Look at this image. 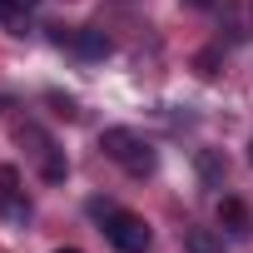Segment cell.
Segmentation results:
<instances>
[{
	"label": "cell",
	"instance_id": "1",
	"mask_svg": "<svg viewBox=\"0 0 253 253\" xmlns=\"http://www.w3.org/2000/svg\"><path fill=\"white\" fill-rule=\"evenodd\" d=\"M99 149H104L124 174H134V179H149V174L159 169L154 144H149L144 134H134V129H124V124H114V129H104V134H99Z\"/></svg>",
	"mask_w": 253,
	"mask_h": 253
},
{
	"label": "cell",
	"instance_id": "2",
	"mask_svg": "<svg viewBox=\"0 0 253 253\" xmlns=\"http://www.w3.org/2000/svg\"><path fill=\"white\" fill-rule=\"evenodd\" d=\"M104 233H109V243H114L119 253H149V248H154V228H149L139 213H129V209H109Z\"/></svg>",
	"mask_w": 253,
	"mask_h": 253
},
{
	"label": "cell",
	"instance_id": "3",
	"mask_svg": "<svg viewBox=\"0 0 253 253\" xmlns=\"http://www.w3.org/2000/svg\"><path fill=\"white\" fill-rule=\"evenodd\" d=\"M20 144H30V154H35V164H40V179H45V184H65L70 164H65V154L55 149V139H50L45 129H35V124H20Z\"/></svg>",
	"mask_w": 253,
	"mask_h": 253
},
{
	"label": "cell",
	"instance_id": "4",
	"mask_svg": "<svg viewBox=\"0 0 253 253\" xmlns=\"http://www.w3.org/2000/svg\"><path fill=\"white\" fill-rule=\"evenodd\" d=\"M0 218L5 223H30V194L20 184V169L15 164H0Z\"/></svg>",
	"mask_w": 253,
	"mask_h": 253
},
{
	"label": "cell",
	"instance_id": "5",
	"mask_svg": "<svg viewBox=\"0 0 253 253\" xmlns=\"http://www.w3.org/2000/svg\"><path fill=\"white\" fill-rule=\"evenodd\" d=\"M55 40H60V45H70L80 60H104V55L114 50V40H109L99 25H80V30H70V35H65V30H55Z\"/></svg>",
	"mask_w": 253,
	"mask_h": 253
},
{
	"label": "cell",
	"instance_id": "6",
	"mask_svg": "<svg viewBox=\"0 0 253 253\" xmlns=\"http://www.w3.org/2000/svg\"><path fill=\"white\" fill-rule=\"evenodd\" d=\"M194 174H199V184L218 189V184H223V174H228V159H223L218 149H199V154H194Z\"/></svg>",
	"mask_w": 253,
	"mask_h": 253
},
{
	"label": "cell",
	"instance_id": "7",
	"mask_svg": "<svg viewBox=\"0 0 253 253\" xmlns=\"http://www.w3.org/2000/svg\"><path fill=\"white\" fill-rule=\"evenodd\" d=\"M218 223H223L228 233H238V238H243V233L253 228V213H248V204H243V199H218Z\"/></svg>",
	"mask_w": 253,
	"mask_h": 253
},
{
	"label": "cell",
	"instance_id": "8",
	"mask_svg": "<svg viewBox=\"0 0 253 253\" xmlns=\"http://www.w3.org/2000/svg\"><path fill=\"white\" fill-rule=\"evenodd\" d=\"M184 253H223V238L213 228H184Z\"/></svg>",
	"mask_w": 253,
	"mask_h": 253
},
{
	"label": "cell",
	"instance_id": "9",
	"mask_svg": "<svg viewBox=\"0 0 253 253\" xmlns=\"http://www.w3.org/2000/svg\"><path fill=\"white\" fill-rule=\"evenodd\" d=\"M218 60H223V50H204V55L194 60V70H199V75L209 80V75H218Z\"/></svg>",
	"mask_w": 253,
	"mask_h": 253
},
{
	"label": "cell",
	"instance_id": "10",
	"mask_svg": "<svg viewBox=\"0 0 253 253\" xmlns=\"http://www.w3.org/2000/svg\"><path fill=\"white\" fill-rule=\"evenodd\" d=\"M15 5H25V0H0V20H10V15H15Z\"/></svg>",
	"mask_w": 253,
	"mask_h": 253
},
{
	"label": "cell",
	"instance_id": "11",
	"mask_svg": "<svg viewBox=\"0 0 253 253\" xmlns=\"http://www.w3.org/2000/svg\"><path fill=\"white\" fill-rule=\"evenodd\" d=\"M184 5H194V10H209V5H213V0H184Z\"/></svg>",
	"mask_w": 253,
	"mask_h": 253
},
{
	"label": "cell",
	"instance_id": "12",
	"mask_svg": "<svg viewBox=\"0 0 253 253\" xmlns=\"http://www.w3.org/2000/svg\"><path fill=\"white\" fill-rule=\"evenodd\" d=\"M55 253H80V248H55Z\"/></svg>",
	"mask_w": 253,
	"mask_h": 253
},
{
	"label": "cell",
	"instance_id": "13",
	"mask_svg": "<svg viewBox=\"0 0 253 253\" xmlns=\"http://www.w3.org/2000/svg\"><path fill=\"white\" fill-rule=\"evenodd\" d=\"M248 164H253V144H248Z\"/></svg>",
	"mask_w": 253,
	"mask_h": 253
}]
</instances>
